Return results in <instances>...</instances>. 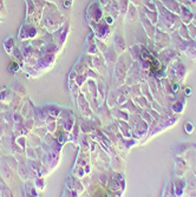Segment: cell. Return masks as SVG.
Here are the masks:
<instances>
[{"instance_id": "5b68a950", "label": "cell", "mask_w": 196, "mask_h": 197, "mask_svg": "<svg viewBox=\"0 0 196 197\" xmlns=\"http://www.w3.org/2000/svg\"><path fill=\"white\" fill-rule=\"evenodd\" d=\"M3 0H0V11H1V9H3Z\"/></svg>"}, {"instance_id": "3957f363", "label": "cell", "mask_w": 196, "mask_h": 197, "mask_svg": "<svg viewBox=\"0 0 196 197\" xmlns=\"http://www.w3.org/2000/svg\"><path fill=\"white\" fill-rule=\"evenodd\" d=\"M26 1H27V17H30L34 13L36 6H34L33 0H26Z\"/></svg>"}, {"instance_id": "6da1fadb", "label": "cell", "mask_w": 196, "mask_h": 197, "mask_svg": "<svg viewBox=\"0 0 196 197\" xmlns=\"http://www.w3.org/2000/svg\"><path fill=\"white\" fill-rule=\"evenodd\" d=\"M37 36V28L33 25H28L25 24L20 27V31H19V38L21 40H26V39H31Z\"/></svg>"}, {"instance_id": "7a4b0ae2", "label": "cell", "mask_w": 196, "mask_h": 197, "mask_svg": "<svg viewBox=\"0 0 196 197\" xmlns=\"http://www.w3.org/2000/svg\"><path fill=\"white\" fill-rule=\"evenodd\" d=\"M13 46H14V40H13V38L12 37H8L5 43H4V47H5V50L8 54H11L12 50H13Z\"/></svg>"}, {"instance_id": "52a82bcc", "label": "cell", "mask_w": 196, "mask_h": 197, "mask_svg": "<svg viewBox=\"0 0 196 197\" xmlns=\"http://www.w3.org/2000/svg\"><path fill=\"white\" fill-rule=\"evenodd\" d=\"M51 1H56V0H51Z\"/></svg>"}, {"instance_id": "8992f818", "label": "cell", "mask_w": 196, "mask_h": 197, "mask_svg": "<svg viewBox=\"0 0 196 197\" xmlns=\"http://www.w3.org/2000/svg\"><path fill=\"white\" fill-rule=\"evenodd\" d=\"M1 21H3V19H1V18H0V23H1Z\"/></svg>"}, {"instance_id": "277c9868", "label": "cell", "mask_w": 196, "mask_h": 197, "mask_svg": "<svg viewBox=\"0 0 196 197\" xmlns=\"http://www.w3.org/2000/svg\"><path fill=\"white\" fill-rule=\"evenodd\" d=\"M9 71H18V68H19V65L17 63H12L11 65H9Z\"/></svg>"}]
</instances>
